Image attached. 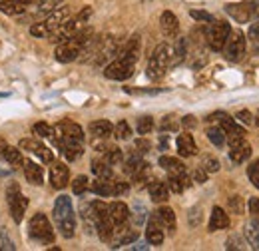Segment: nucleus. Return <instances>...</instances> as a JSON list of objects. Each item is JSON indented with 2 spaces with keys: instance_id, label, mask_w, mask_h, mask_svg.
Returning a JSON list of instances; mask_svg holds the SVG:
<instances>
[{
  "instance_id": "obj_1",
  "label": "nucleus",
  "mask_w": 259,
  "mask_h": 251,
  "mask_svg": "<svg viewBox=\"0 0 259 251\" xmlns=\"http://www.w3.org/2000/svg\"><path fill=\"white\" fill-rule=\"evenodd\" d=\"M54 221L60 231V235L66 239H72L76 233V212L72 205V199L68 195H60L54 201Z\"/></svg>"
},
{
  "instance_id": "obj_2",
  "label": "nucleus",
  "mask_w": 259,
  "mask_h": 251,
  "mask_svg": "<svg viewBox=\"0 0 259 251\" xmlns=\"http://www.w3.org/2000/svg\"><path fill=\"white\" fill-rule=\"evenodd\" d=\"M90 36H92V30H90V28L74 32L70 38L62 40V42L56 46V50H54V58L62 64L74 62V60L82 54V48H84V44L90 40Z\"/></svg>"
},
{
  "instance_id": "obj_3",
  "label": "nucleus",
  "mask_w": 259,
  "mask_h": 251,
  "mask_svg": "<svg viewBox=\"0 0 259 251\" xmlns=\"http://www.w3.org/2000/svg\"><path fill=\"white\" fill-rule=\"evenodd\" d=\"M66 18H70V8L68 6H62L58 10H54L48 18H44L42 22H36L30 26V34L36 36V38H52L54 32L62 26Z\"/></svg>"
},
{
  "instance_id": "obj_4",
  "label": "nucleus",
  "mask_w": 259,
  "mask_h": 251,
  "mask_svg": "<svg viewBox=\"0 0 259 251\" xmlns=\"http://www.w3.org/2000/svg\"><path fill=\"white\" fill-rule=\"evenodd\" d=\"M169 54H171V48L167 44H158L154 54L150 56V62H148V76L152 80H160L167 66H169Z\"/></svg>"
},
{
  "instance_id": "obj_5",
  "label": "nucleus",
  "mask_w": 259,
  "mask_h": 251,
  "mask_svg": "<svg viewBox=\"0 0 259 251\" xmlns=\"http://www.w3.org/2000/svg\"><path fill=\"white\" fill-rule=\"evenodd\" d=\"M28 233L30 237L36 241H42V243H52L54 241V229L50 225L48 218L44 214H36L30 223H28Z\"/></svg>"
},
{
  "instance_id": "obj_6",
  "label": "nucleus",
  "mask_w": 259,
  "mask_h": 251,
  "mask_svg": "<svg viewBox=\"0 0 259 251\" xmlns=\"http://www.w3.org/2000/svg\"><path fill=\"white\" fill-rule=\"evenodd\" d=\"M6 201H8V207H10V214H12V220L16 223H20L24 218V212L28 207V199L22 195L20 188L16 184H10L6 189Z\"/></svg>"
},
{
  "instance_id": "obj_7",
  "label": "nucleus",
  "mask_w": 259,
  "mask_h": 251,
  "mask_svg": "<svg viewBox=\"0 0 259 251\" xmlns=\"http://www.w3.org/2000/svg\"><path fill=\"white\" fill-rule=\"evenodd\" d=\"M229 32H231V28H229L227 22H220V20L211 22L209 30H207V44H209V48L215 50V52H222L224 46H226Z\"/></svg>"
},
{
  "instance_id": "obj_8",
  "label": "nucleus",
  "mask_w": 259,
  "mask_h": 251,
  "mask_svg": "<svg viewBox=\"0 0 259 251\" xmlns=\"http://www.w3.org/2000/svg\"><path fill=\"white\" fill-rule=\"evenodd\" d=\"M224 48H226L227 60H231V62L241 60L243 54H245V36H243V32H229Z\"/></svg>"
},
{
  "instance_id": "obj_9",
  "label": "nucleus",
  "mask_w": 259,
  "mask_h": 251,
  "mask_svg": "<svg viewBox=\"0 0 259 251\" xmlns=\"http://www.w3.org/2000/svg\"><path fill=\"white\" fill-rule=\"evenodd\" d=\"M134 66H136V64H130V62H126V60H122V58H118V60L110 62L104 68V76H106L108 80L124 82V80H128L130 76L134 74Z\"/></svg>"
},
{
  "instance_id": "obj_10",
  "label": "nucleus",
  "mask_w": 259,
  "mask_h": 251,
  "mask_svg": "<svg viewBox=\"0 0 259 251\" xmlns=\"http://www.w3.org/2000/svg\"><path fill=\"white\" fill-rule=\"evenodd\" d=\"M54 134L56 138H62V140H74V142H84V130L76 122L72 120H62L58 122L54 128Z\"/></svg>"
},
{
  "instance_id": "obj_11",
  "label": "nucleus",
  "mask_w": 259,
  "mask_h": 251,
  "mask_svg": "<svg viewBox=\"0 0 259 251\" xmlns=\"http://www.w3.org/2000/svg\"><path fill=\"white\" fill-rule=\"evenodd\" d=\"M18 148H20V150L30 152V154H34V156H38L44 163H50V161L54 159L52 150H48L44 144H40L38 140H32V138H22V140H20V144H18Z\"/></svg>"
},
{
  "instance_id": "obj_12",
  "label": "nucleus",
  "mask_w": 259,
  "mask_h": 251,
  "mask_svg": "<svg viewBox=\"0 0 259 251\" xmlns=\"http://www.w3.org/2000/svg\"><path fill=\"white\" fill-rule=\"evenodd\" d=\"M140 52H142V42H140V36L134 34L132 38H128V42L122 46V50L118 52V58L126 60L130 64H136L140 58Z\"/></svg>"
},
{
  "instance_id": "obj_13",
  "label": "nucleus",
  "mask_w": 259,
  "mask_h": 251,
  "mask_svg": "<svg viewBox=\"0 0 259 251\" xmlns=\"http://www.w3.org/2000/svg\"><path fill=\"white\" fill-rule=\"evenodd\" d=\"M50 182H52V188L54 189H64L70 182V172H68V165L56 161L52 168H50Z\"/></svg>"
},
{
  "instance_id": "obj_14",
  "label": "nucleus",
  "mask_w": 259,
  "mask_h": 251,
  "mask_svg": "<svg viewBox=\"0 0 259 251\" xmlns=\"http://www.w3.org/2000/svg\"><path fill=\"white\" fill-rule=\"evenodd\" d=\"M54 142L60 146L62 154H64L66 159H70V161H76V159H80V157H82V154H84V150H82V142H74V140H62V138H54Z\"/></svg>"
},
{
  "instance_id": "obj_15",
  "label": "nucleus",
  "mask_w": 259,
  "mask_h": 251,
  "mask_svg": "<svg viewBox=\"0 0 259 251\" xmlns=\"http://www.w3.org/2000/svg\"><path fill=\"white\" fill-rule=\"evenodd\" d=\"M108 210H110V218H112V221H114V225H116V227H120V225L128 223L130 210L124 201H112V203L108 205Z\"/></svg>"
},
{
  "instance_id": "obj_16",
  "label": "nucleus",
  "mask_w": 259,
  "mask_h": 251,
  "mask_svg": "<svg viewBox=\"0 0 259 251\" xmlns=\"http://www.w3.org/2000/svg\"><path fill=\"white\" fill-rule=\"evenodd\" d=\"M22 163H24V178H26V182H30L32 186H42L44 184V170H42V165H38V163H34L30 159H22Z\"/></svg>"
},
{
  "instance_id": "obj_17",
  "label": "nucleus",
  "mask_w": 259,
  "mask_h": 251,
  "mask_svg": "<svg viewBox=\"0 0 259 251\" xmlns=\"http://www.w3.org/2000/svg\"><path fill=\"white\" fill-rule=\"evenodd\" d=\"M227 14H231L237 22H247L251 18V12L255 10V4L249 6V2H243V4H227L226 6Z\"/></svg>"
},
{
  "instance_id": "obj_18",
  "label": "nucleus",
  "mask_w": 259,
  "mask_h": 251,
  "mask_svg": "<svg viewBox=\"0 0 259 251\" xmlns=\"http://www.w3.org/2000/svg\"><path fill=\"white\" fill-rule=\"evenodd\" d=\"M146 239L150 245H162L163 243V227L160 225V221L154 218H150L148 227H146Z\"/></svg>"
},
{
  "instance_id": "obj_19",
  "label": "nucleus",
  "mask_w": 259,
  "mask_h": 251,
  "mask_svg": "<svg viewBox=\"0 0 259 251\" xmlns=\"http://www.w3.org/2000/svg\"><path fill=\"white\" fill-rule=\"evenodd\" d=\"M176 144H178L180 156L192 157L197 154V146H195V140L192 138V134H180L178 140H176Z\"/></svg>"
},
{
  "instance_id": "obj_20",
  "label": "nucleus",
  "mask_w": 259,
  "mask_h": 251,
  "mask_svg": "<svg viewBox=\"0 0 259 251\" xmlns=\"http://www.w3.org/2000/svg\"><path fill=\"white\" fill-rule=\"evenodd\" d=\"M28 10V4L24 0H0V12L8 16H20Z\"/></svg>"
},
{
  "instance_id": "obj_21",
  "label": "nucleus",
  "mask_w": 259,
  "mask_h": 251,
  "mask_svg": "<svg viewBox=\"0 0 259 251\" xmlns=\"http://www.w3.org/2000/svg\"><path fill=\"white\" fill-rule=\"evenodd\" d=\"M160 26H162V32L165 36H176L178 30H180V22H178V16L169 10L162 12L160 16Z\"/></svg>"
},
{
  "instance_id": "obj_22",
  "label": "nucleus",
  "mask_w": 259,
  "mask_h": 251,
  "mask_svg": "<svg viewBox=\"0 0 259 251\" xmlns=\"http://www.w3.org/2000/svg\"><path fill=\"white\" fill-rule=\"evenodd\" d=\"M96 229H98V235H100V239L104 241V243H110L112 239H114V231H116V225H114V221L112 218L108 216V218H102V220L96 221Z\"/></svg>"
},
{
  "instance_id": "obj_23",
  "label": "nucleus",
  "mask_w": 259,
  "mask_h": 251,
  "mask_svg": "<svg viewBox=\"0 0 259 251\" xmlns=\"http://www.w3.org/2000/svg\"><path fill=\"white\" fill-rule=\"evenodd\" d=\"M156 220L160 221V225H162L163 229H167L169 233H174V231H176V214H174V210H171V207L162 205V207L156 212Z\"/></svg>"
},
{
  "instance_id": "obj_24",
  "label": "nucleus",
  "mask_w": 259,
  "mask_h": 251,
  "mask_svg": "<svg viewBox=\"0 0 259 251\" xmlns=\"http://www.w3.org/2000/svg\"><path fill=\"white\" fill-rule=\"evenodd\" d=\"M209 231H220V229H227L229 227V216L222 207H213L211 210V218H209Z\"/></svg>"
},
{
  "instance_id": "obj_25",
  "label": "nucleus",
  "mask_w": 259,
  "mask_h": 251,
  "mask_svg": "<svg viewBox=\"0 0 259 251\" xmlns=\"http://www.w3.org/2000/svg\"><path fill=\"white\" fill-rule=\"evenodd\" d=\"M249 156H251V146L245 140L239 142L237 146H231L229 148V159L233 163H243L245 159H249Z\"/></svg>"
},
{
  "instance_id": "obj_26",
  "label": "nucleus",
  "mask_w": 259,
  "mask_h": 251,
  "mask_svg": "<svg viewBox=\"0 0 259 251\" xmlns=\"http://www.w3.org/2000/svg\"><path fill=\"white\" fill-rule=\"evenodd\" d=\"M148 191H150V197H152V201H156V203H163V201H167V197H169V189L167 186L163 184V182H152L150 186H148Z\"/></svg>"
},
{
  "instance_id": "obj_27",
  "label": "nucleus",
  "mask_w": 259,
  "mask_h": 251,
  "mask_svg": "<svg viewBox=\"0 0 259 251\" xmlns=\"http://www.w3.org/2000/svg\"><path fill=\"white\" fill-rule=\"evenodd\" d=\"M160 165H162L163 170H167L169 176H182V174H186V165L178 157L162 156L160 157Z\"/></svg>"
},
{
  "instance_id": "obj_28",
  "label": "nucleus",
  "mask_w": 259,
  "mask_h": 251,
  "mask_svg": "<svg viewBox=\"0 0 259 251\" xmlns=\"http://www.w3.org/2000/svg\"><path fill=\"white\" fill-rule=\"evenodd\" d=\"M92 174L100 180H114L112 165L102 157V159H92Z\"/></svg>"
},
{
  "instance_id": "obj_29",
  "label": "nucleus",
  "mask_w": 259,
  "mask_h": 251,
  "mask_svg": "<svg viewBox=\"0 0 259 251\" xmlns=\"http://www.w3.org/2000/svg\"><path fill=\"white\" fill-rule=\"evenodd\" d=\"M190 176H188V172L186 174H182V176H169L167 178V189H171L174 193H182L184 189H188L190 188Z\"/></svg>"
},
{
  "instance_id": "obj_30",
  "label": "nucleus",
  "mask_w": 259,
  "mask_h": 251,
  "mask_svg": "<svg viewBox=\"0 0 259 251\" xmlns=\"http://www.w3.org/2000/svg\"><path fill=\"white\" fill-rule=\"evenodd\" d=\"M90 132H92L94 138L106 140V138H110V134L114 132V126L110 124L108 120H98V122H92V124H90Z\"/></svg>"
},
{
  "instance_id": "obj_31",
  "label": "nucleus",
  "mask_w": 259,
  "mask_h": 251,
  "mask_svg": "<svg viewBox=\"0 0 259 251\" xmlns=\"http://www.w3.org/2000/svg\"><path fill=\"white\" fill-rule=\"evenodd\" d=\"M186 58V40L184 38H178L174 48H171V54H169V66H178V64L184 62Z\"/></svg>"
},
{
  "instance_id": "obj_32",
  "label": "nucleus",
  "mask_w": 259,
  "mask_h": 251,
  "mask_svg": "<svg viewBox=\"0 0 259 251\" xmlns=\"http://www.w3.org/2000/svg\"><path fill=\"white\" fill-rule=\"evenodd\" d=\"M0 152H2L4 161H8V165H20V163H22V152H20V148L4 146Z\"/></svg>"
},
{
  "instance_id": "obj_33",
  "label": "nucleus",
  "mask_w": 259,
  "mask_h": 251,
  "mask_svg": "<svg viewBox=\"0 0 259 251\" xmlns=\"http://www.w3.org/2000/svg\"><path fill=\"white\" fill-rule=\"evenodd\" d=\"M90 189L100 197H108V195H112V180H100L98 178L96 182L90 184Z\"/></svg>"
},
{
  "instance_id": "obj_34",
  "label": "nucleus",
  "mask_w": 259,
  "mask_h": 251,
  "mask_svg": "<svg viewBox=\"0 0 259 251\" xmlns=\"http://www.w3.org/2000/svg\"><path fill=\"white\" fill-rule=\"evenodd\" d=\"M245 235H247L249 245H251L253 249H259V218H253V221L247 225Z\"/></svg>"
},
{
  "instance_id": "obj_35",
  "label": "nucleus",
  "mask_w": 259,
  "mask_h": 251,
  "mask_svg": "<svg viewBox=\"0 0 259 251\" xmlns=\"http://www.w3.org/2000/svg\"><path fill=\"white\" fill-rule=\"evenodd\" d=\"M207 138L215 148H222L226 144V132L220 126H209L207 128Z\"/></svg>"
},
{
  "instance_id": "obj_36",
  "label": "nucleus",
  "mask_w": 259,
  "mask_h": 251,
  "mask_svg": "<svg viewBox=\"0 0 259 251\" xmlns=\"http://www.w3.org/2000/svg\"><path fill=\"white\" fill-rule=\"evenodd\" d=\"M144 163H146V161H142V157H138V154L134 152V154H132V156H130L128 159H126L124 172H126L128 176H134V174H136V172H138V170H140V168H142Z\"/></svg>"
},
{
  "instance_id": "obj_37",
  "label": "nucleus",
  "mask_w": 259,
  "mask_h": 251,
  "mask_svg": "<svg viewBox=\"0 0 259 251\" xmlns=\"http://www.w3.org/2000/svg\"><path fill=\"white\" fill-rule=\"evenodd\" d=\"M104 159L110 163V165H118V163H122V150L120 148H106L104 150Z\"/></svg>"
},
{
  "instance_id": "obj_38",
  "label": "nucleus",
  "mask_w": 259,
  "mask_h": 251,
  "mask_svg": "<svg viewBox=\"0 0 259 251\" xmlns=\"http://www.w3.org/2000/svg\"><path fill=\"white\" fill-rule=\"evenodd\" d=\"M90 189V180L86 178V176H78L74 182H72V191L76 193V195H82L84 191H88Z\"/></svg>"
},
{
  "instance_id": "obj_39",
  "label": "nucleus",
  "mask_w": 259,
  "mask_h": 251,
  "mask_svg": "<svg viewBox=\"0 0 259 251\" xmlns=\"http://www.w3.org/2000/svg\"><path fill=\"white\" fill-rule=\"evenodd\" d=\"M112 134H114L118 140H130V138H132V128H130L128 122H124V120H122V122H118V124H116V128H114V132H112Z\"/></svg>"
},
{
  "instance_id": "obj_40",
  "label": "nucleus",
  "mask_w": 259,
  "mask_h": 251,
  "mask_svg": "<svg viewBox=\"0 0 259 251\" xmlns=\"http://www.w3.org/2000/svg\"><path fill=\"white\" fill-rule=\"evenodd\" d=\"M32 132L36 136H40V138H52L54 128L50 124H46V122H38V124L32 126Z\"/></svg>"
},
{
  "instance_id": "obj_41",
  "label": "nucleus",
  "mask_w": 259,
  "mask_h": 251,
  "mask_svg": "<svg viewBox=\"0 0 259 251\" xmlns=\"http://www.w3.org/2000/svg\"><path fill=\"white\" fill-rule=\"evenodd\" d=\"M138 134H142V136H146V134H152V130H154V120L150 118V116H142L140 120H138Z\"/></svg>"
},
{
  "instance_id": "obj_42",
  "label": "nucleus",
  "mask_w": 259,
  "mask_h": 251,
  "mask_svg": "<svg viewBox=\"0 0 259 251\" xmlns=\"http://www.w3.org/2000/svg\"><path fill=\"white\" fill-rule=\"evenodd\" d=\"M201 168H203L207 174H215V172L220 170V161L213 156H205L201 159Z\"/></svg>"
},
{
  "instance_id": "obj_43",
  "label": "nucleus",
  "mask_w": 259,
  "mask_h": 251,
  "mask_svg": "<svg viewBox=\"0 0 259 251\" xmlns=\"http://www.w3.org/2000/svg\"><path fill=\"white\" fill-rule=\"evenodd\" d=\"M229 210H231L233 214L241 216V214L245 212V207H243V199H241L239 195H231V197H229Z\"/></svg>"
},
{
  "instance_id": "obj_44",
  "label": "nucleus",
  "mask_w": 259,
  "mask_h": 251,
  "mask_svg": "<svg viewBox=\"0 0 259 251\" xmlns=\"http://www.w3.org/2000/svg\"><path fill=\"white\" fill-rule=\"evenodd\" d=\"M190 16H192L194 20H199V22H207V24L215 22V18H213L209 12H205V10H190Z\"/></svg>"
},
{
  "instance_id": "obj_45",
  "label": "nucleus",
  "mask_w": 259,
  "mask_h": 251,
  "mask_svg": "<svg viewBox=\"0 0 259 251\" xmlns=\"http://www.w3.org/2000/svg\"><path fill=\"white\" fill-rule=\"evenodd\" d=\"M130 191V184L128 182H112V195L116 197H122Z\"/></svg>"
},
{
  "instance_id": "obj_46",
  "label": "nucleus",
  "mask_w": 259,
  "mask_h": 251,
  "mask_svg": "<svg viewBox=\"0 0 259 251\" xmlns=\"http://www.w3.org/2000/svg\"><path fill=\"white\" fill-rule=\"evenodd\" d=\"M247 176H249V180H251V184L259 189V159L257 161H253L251 165H249V170H247Z\"/></svg>"
},
{
  "instance_id": "obj_47",
  "label": "nucleus",
  "mask_w": 259,
  "mask_h": 251,
  "mask_svg": "<svg viewBox=\"0 0 259 251\" xmlns=\"http://www.w3.org/2000/svg\"><path fill=\"white\" fill-rule=\"evenodd\" d=\"M144 221H146V207L140 205V203H136L134 205V223L136 225H142Z\"/></svg>"
},
{
  "instance_id": "obj_48",
  "label": "nucleus",
  "mask_w": 259,
  "mask_h": 251,
  "mask_svg": "<svg viewBox=\"0 0 259 251\" xmlns=\"http://www.w3.org/2000/svg\"><path fill=\"white\" fill-rule=\"evenodd\" d=\"M162 132H178V128H180V124L174 120V116H165L162 120Z\"/></svg>"
},
{
  "instance_id": "obj_49",
  "label": "nucleus",
  "mask_w": 259,
  "mask_h": 251,
  "mask_svg": "<svg viewBox=\"0 0 259 251\" xmlns=\"http://www.w3.org/2000/svg\"><path fill=\"white\" fill-rule=\"evenodd\" d=\"M235 118H237V122H243L245 126L253 124V116H251V112H249V110H239Z\"/></svg>"
},
{
  "instance_id": "obj_50",
  "label": "nucleus",
  "mask_w": 259,
  "mask_h": 251,
  "mask_svg": "<svg viewBox=\"0 0 259 251\" xmlns=\"http://www.w3.org/2000/svg\"><path fill=\"white\" fill-rule=\"evenodd\" d=\"M150 148H152V144L148 140H144V138L136 140V152L138 154H146V152H150Z\"/></svg>"
},
{
  "instance_id": "obj_51",
  "label": "nucleus",
  "mask_w": 259,
  "mask_h": 251,
  "mask_svg": "<svg viewBox=\"0 0 259 251\" xmlns=\"http://www.w3.org/2000/svg\"><path fill=\"white\" fill-rule=\"evenodd\" d=\"M199 221H201V210H199V207H194V210L190 212V225L195 227V225H199Z\"/></svg>"
},
{
  "instance_id": "obj_52",
  "label": "nucleus",
  "mask_w": 259,
  "mask_h": 251,
  "mask_svg": "<svg viewBox=\"0 0 259 251\" xmlns=\"http://www.w3.org/2000/svg\"><path fill=\"white\" fill-rule=\"evenodd\" d=\"M194 180L197 182V184H203V182H207V172H205L201 165H199V168H197V170L194 172Z\"/></svg>"
},
{
  "instance_id": "obj_53",
  "label": "nucleus",
  "mask_w": 259,
  "mask_h": 251,
  "mask_svg": "<svg viewBox=\"0 0 259 251\" xmlns=\"http://www.w3.org/2000/svg\"><path fill=\"white\" fill-rule=\"evenodd\" d=\"M226 247L227 249H243V243H241V239H239V237H235V235H233V237H229V239H227Z\"/></svg>"
},
{
  "instance_id": "obj_54",
  "label": "nucleus",
  "mask_w": 259,
  "mask_h": 251,
  "mask_svg": "<svg viewBox=\"0 0 259 251\" xmlns=\"http://www.w3.org/2000/svg\"><path fill=\"white\" fill-rule=\"evenodd\" d=\"M249 212L253 218H259V197H251L249 199Z\"/></svg>"
},
{
  "instance_id": "obj_55",
  "label": "nucleus",
  "mask_w": 259,
  "mask_h": 251,
  "mask_svg": "<svg viewBox=\"0 0 259 251\" xmlns=\"http://www.w3.org/2000/svg\"><path fill=\"white\" fill-rule=\"evenodd\" d=\"M249 38H251V42H255L259 46V22H255V24L249 28Z\"/></svg>"
},
{
  "instance_id": "obj_56",
  "label": "nucleus",
  "mask_w": 259,
  "mask_h": 251,
  "mask_svg": "<svg viewBox=\"0 0 259 251\" xmlns=\"http://www.w3.org/2000/svg\"><path fill=\"white\" fill-rule=\"evenodd\" d=\"M182 124L186 126V128H195V118L194 116H186V118L182 120Z\"/></svg>"
},
{
  "instance_id": "obj_57",
  "label": "nucleus",
  "mask_w": 259,
  "mask_h": 251,
  "mask_svg": "<svg viewBox=\"0 0 259 251\" xmlns=\"http://www.w3.org/2000/svg\"><path fill=\"white\" fill-rule=\"evenodd\" d=\"M167 144H169V142H167V138H165V134H163L162 142H160V148H162V150H165V148H167Z\"/></svg>"
},
{
  "instance_id": "obj_58",
  "label": "nucleus",
  "mask_w": 259,
  "mask_h": 251,
  "mask_svg": "<svg viewBox=\"0 0 259 251\" xmlns=\"http://www.w3.org/2000/svg\"><path fill=\"white\" fill-rule=\"evenodd\" d=\"M134 249H148V245L146 243H138V245H134Z\"/></svg>"
},
{
  "instance_id": "obj_59",
  "label": "nucleus",
  "mask_w": 259,
  "mask_h": 251,
  "mask_svg": "<svg viewBox=\"0 0 259 251\" xmlns=\"http://www.w3.org/2000/svg\"><path fill=\"white\" fill-rule=\"evenodd\" d=\"M4 146H6V142H4V140H2V138H0V150H2V148H4Z\"/></svg>"
},
{
  "instance_id": "obj_60",
  "label": "nucleus",
  "mask_w": 259,
  "mask_h": 251,
  "mask_svg": "<svg viewBox=\"0 0 259 251\" xmlns=\"http://www.w3.org/2000/svg\"><path fill=\"white\" fill-rule=\"evenodd\" d=\"M257 126H259V116H257Z\"/></svg>"
}]
</instances>
